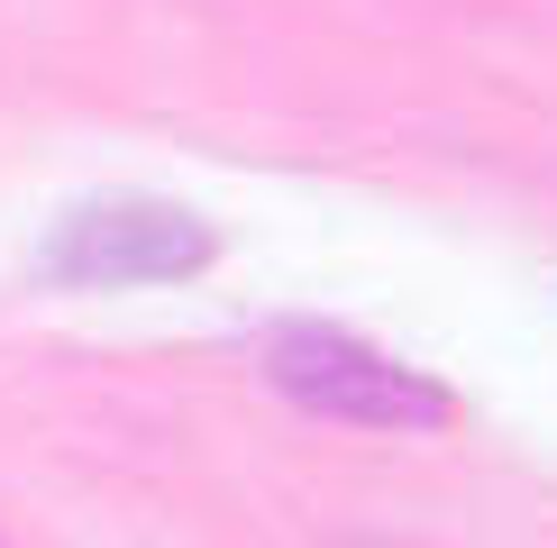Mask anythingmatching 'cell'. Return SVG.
I'll return each mask as SVG.
<instances>
[{"instance_id":"cell-1","label":"cell","mask_w":557,"mask_h":548,"mask_svg":"<svg viewBox=\"0 0 557 548\" xmlns=\"http://www.w3.org/2000/svg\"><path fill=\"white\" fill-rule=\"evenodd\" d=\"M265 384L284 402H301L311 421H347V429H384V439H430L457 421V394L421 365H403L393 348L330 320H284L265 329Z\"/></svg>"},{"instance_id":"cell-2","label":"cell","mask_w":557,"mask_h":548,"mask_svg":"<svg viewBox=\"0 0 557 548\" xmlns=\"http://www.w3.org/2000/svg\"><path fill=\"white\" fill-rule=\"evenodd\" d=\"M220 257V228L165 192H101L74 201L46 238V274L83 292H137V284H183Z\"/></svg>"},{"instance_id":"cell-3","label":"cell","mask_w":557,"mask_h":548,"mask_svg":"<svg viewBox=\"0 0 557 548\" xmlns=\"http://www.w3.org/2000/svg\"><path fill=\"white\" fill-rule=\"evenodd\" d=\"M357 548H375V539H357Z\"/></svg>"}]
</instances>
